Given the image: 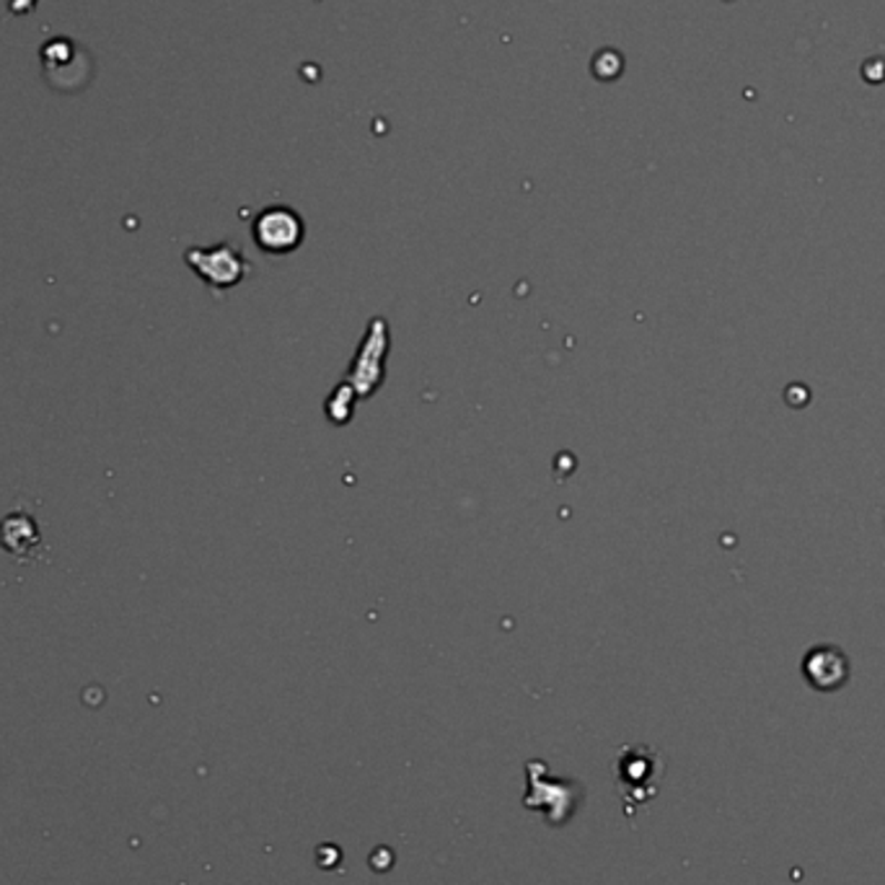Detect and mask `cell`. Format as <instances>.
I'll use <instances>...</instances> for the list:
<instances>
[{"label":"cell","instance_id":"6da1fadb","mask_svg":"<svg viewBox=\"0 0 885 885\" xmlns=\"http://www.w3.org/2000/svg\"><path fill=\"white\" fill-rule=\"evenodd\" d=\"M386 352H389V327L384 319H374L345 378L358 399L370 397L384 384Z\"/></svg>","mask_w":885,"mask_h":885},{"label":"cell","instance_id":"7a4b0ae2","mask_svg":"<svg viewBox=\"0 0 885 885\" xmlns=\"http://www.w3.org/2000/svg\"><path fill=\"white\" fill-rule=\"evenodd\" d=\"M185 262L197 278L216 290L239 286L249 272V262L243 257V251L231 247V243H218V247L210 249H189L185 255Z\"/></svg>","mask_w":885,"mask_h":885},{"label":"cell","instance_id":"3957f363","mask_svg":"<svg viewBox=\"0 0 885 885\" xmlns=\"http://www.w3.org/2000/svg\"><path fill=\"white\" fill-rule=\"evenodd\" d=\"M251 233H255L257 247L262 249L265 255L282 257L296 251L300 243H304L306 226L296 210L278 205V208H267L259 212Z\"/></svg>","mask_w":885,"mask_h":885},{"label":"cell","instance_id":"277c9868","mask_svg":"<svg viewBox=\"0 0 885 885\" xmlns=\"http://www.w3.org/2000/svg\"><path fill=\"white\" fill-rule=\"evenodd\" d=\"M803 676L816 692H839L849 682V658L836 645H816L805 653Z\"/></svg>","mask_w":885,"mask_h":885},{"label":"cell","instance_id":"5b68a950","mask_svg":"<svg viewBox=\"0 0 885 885\" xmlns=\"http://www.w3.org/2000/svg\"><path fill=\"white\" fill-rule=\"evenodd\" d=\"M624 756H627V762H619V782L622 787H629V793L624 795V803H643L650 797V789L647 785H653L655 782V769H658V764L653 762V754H647V750H624Z\"/></svg>","mask_w":885,"mask_h":885},{"label":"cell","instance_id":"8992f818","mask_svg":"<svg viewBox=\"0 0 885 885\" xmlns=\"http://www.w3.org/2000/svg\"><path fill=\"white\" fill-rule=\"evenodd\" d=\"M39 544H42V536H39L37 520L29 513H11L0 520V547L8 555L29 557L39 549Z\"/></svg>","mask_w":885,"mask_h":885}]
</instances>
